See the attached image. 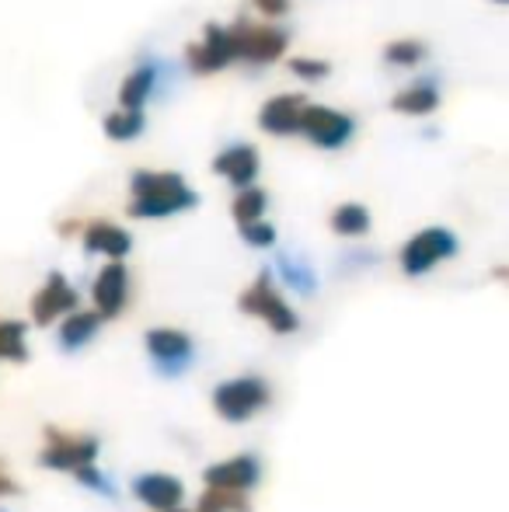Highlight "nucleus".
<instances>
[{
  "label": "nucleus",
  "instance_id": "obj_1",
  "mask_svg": "<svg viewBox=\"0 0 509 512\" xmlns=\"http://www.w3.org/2000/svg\"><path fill=\"white\" fill-rule=\"evenodd\" d=\"M129 192H133V203H129L133 220H164L199 206L196 189H189L178 171H133Z\"/></svg>",
  "mask_w": 509,
  "mask_h": 512
},
{
  "label": "nucleus",
  "instance_id": "obj_2",
  "mask_svg": "<svg viewBox=\"0 0 509 512\" xmlns=\"http://www.w3.org/2000/svg\"><path fill=\"white\" fill-rule=\"evenodd\" d=\"M238 307L245 310L248 317H258V321H265V324H269V331H276V335H293V331L300 328L297 310H293L283 297H279V290L272 286V272L269 269L258 272L255 283L238 297Z\"/></svg>",
  "mask_w": 509,
  "mask_h": 512
},
{
  "label": "nucleus",
  "instance_id": "obj_3",
  "mask_svg": "<svg viewBox=\"0 0 509 512\" xmlns=\"http://www.w3.org/2000/svg\"><path fill=\"white\" fill-rule=\"evenodd\" d=\"M457 234L447 227H426L419 230V234H412L405 241V248H401L398 262H401V272L412 279L426 276V272H433L440 262H447V258L457 255Z\"/></svg>",
  "mask_w": 509,
  "mask_h": 512
},
{
  "label": "nucleus",
  "instance_id": "obj_4",
  "mask_svg": "<svg viewBox=\"0 0 509 512\" xmlns=\"http://www.w3.org/2000/svg\"><path fill=\"white\" fill-rule=\"evenodd\" d=\"M269 398H272V391L262 377H234V380L217 384V391H213V411H217L224 422L241 425L269 405Z\"/></svg>",
  "mask_w": 509,
  "mask_h": 512
},
{
  "label": "nucleus",
  "instance_id": "obj_5",
  "mask_svg": "<svg viewBox=\"0 0 509 512\" xmlns=\"http://www.w3.org/2000/svg\"><path fill=\"white\" fill-rule=\"evenodd\" d=\"M98 460V439L95 436H74V432H60L56 425L46 429V446L39 453V464L49 471H81Z\"/></svg>",
  "mask_w": 509,
  "mask_h": 512
},
{
  "label": "nucleus",
  "instance_id": "obj_6",
  "mask_svg": "<svg viewBox=\"0 0 509 512\" xmlns=\"http://www.w3.org/2000/svg\"><path fill=\"white\" fill-rule=\"evenodd\" d=\"M300 133L321 150H342L356 133V119L349 112L328 105H311L307 102L304 115H300Z\"/></svg>",
  "mask_w": 509,
  "mask_h": 512
},
{
  "label": "nucleus",
  "instance_id": "obj_7",
  "mask_svg": "<svg viewBox=\"0 0 509 512\" xmlns=\"http://www.w3.org/2000/svg\"><path fill=\"white\" fill-rule=\"evenodd\" d=\"M231 39H234V56L245 63H276L279 56L286 53V32L276 25H248V21H238L231 25Z\"/></svg>",
  "mask_w": 509,
  "mask_h": 512
},
{
  "label": "nucleus",
  "instance_id": "obj_8",
  "mask_svg": "<svg viewBox=\"0 0 509 512\" xmlns=\"http://www.w3.org/2000/svg\"><path fill=\"white\" fill-rule=\"evenodd\" d=\"M143 345H147L157 373H164V377H178V373L189 370L192 359H196V342L178 328H150Z\"/></svg>",
  "mask_w": 509,
  "mask_h": 512
},
{
  "label": "nucleus",
  "instance_id": "obj_9",
  "mask_svg": "<svg viewBox=\"0 0 509 512\" xmlns=\"http://www.w3.org/2000/svg\"><path fill=\"white\" fill-rule=\"evenodd\" d=\"M185 63H189L192 74H217V70L231 67L238 63L234 56V39H231V28L224 25H206L203 39L192 42L185 49Z\"/></svg>",
  "mask_w": 509,
  "mask_h": 512
},
{
  "label": "nucleus",
  "instance_id": "obj_10",
  "mask_svg": "<svg viewBox=\"0 0 509 512\" xmlns=\"http://www.w3.org/2000/svg\"><path fill=\"white\" fill-rule=\"evenodd\" d=\"M203 481L210 488H220V492H234V495H245L262 481V464L252 457V453H241V457L231 460H220V464L206 467Z\"/></svg>",
  "mask_w": 509,
  "mask_h": 512
},
{
  "label": "nucleus",
  "instance_id": "obj_11",
  "mask_svg": "<svg viewBox=\"0 0 509 512\" xmlns=\"http://www.w3.org/2000/svg\"><path fill=\"white\" fill-rule=\"evenodd\" d=\"M74 310H77V290L70 286V279L63 272H49L42 290L32 297V321L46 328L56 317L74 314Z\"/></svg>",
  "mask_w": 509,
  "mask_h": 512
},
{
  "label": "nucleus",
  "instance_id": "obj_12",
  "mask_svg": "<svg viewBox=\"0 0 509 512\" xmlns=\"http://www.w3.org/2000/svg\"><path fill=\"white\" fill-rule=\"evenodd\" d=\"M95 314L102 317H119L129 304V269L123 262H109L102 272L95 276Z\"/></svg>",
  "mask_w": 509,
  "mask_h": 512
},
{
  "label": "nucleus",
  "instance_id": "obj_13",
  "mask_svg": "<svg viewBox=\"0 0 509 512\" xmlns=\"http://www.w3.org/2000/svg\"><path fill=\"white\" fill-rule=\"evenodd\" d=\"M258 168H262V157H258V150L252 143H231V147H224L213 157V171H217L220 178H227L231 185H238V189L255 185Z\"/></svg>",
  "mask_w": 509,
  "mask_h": 512
},
{
  "label": "nucleus",
  "instance_id": "obj_14",
  "mask_svg": "<svg viewBox=\"0 0 509 512\" xmlns=\"http://www.w3.org/2000/svg\"><path fill=\"white\" fill-rule=\"evenodd\" d=\"M307 108V98L304 95H272L269 102L262 105L258 112V126L265 129L269 136H293L300 133V115Z\"/></svg>",
  "mask_w": 509,
  "mask_h": 512
},
{
  "label": "nucleus",
  "instance_id": "obj_15",
  "mask_svg": "<svg viewBox=\"0 0 509 512\" xmlns=\"http://www.w3.org/2000/svg\"><path fill=\"white\" fill-rule=\"evenodd\" d=\"M133 495H136V499H140L147 509L171 512V509L182 506L185 488H182V481L171 478V474L154 471V474H140V478L133 481Z\"/></svg>",
  "mask_w": 509,
  "mask_h": 512
},
{
  "label": "nucleus",
  "instance_id": "obj_16",
  "mask_svg": "<svg viewBox=\"0 0 509 512\" xmlns=\"http://www.w3.org/2000/svg\"><path fill=\"white\" fill-rule=\"evenodd\" d=\"M161 84V60H143L136 63L133 70L126 74L123 88H119V108H129V112H143V105L150 102V95Z\"/></svg>",
  "mask_w": 509,
  "mask_h": 512
},
{
  "label": "nucleus",
  "instance_id": "obj_17",
  "mask_svg": "<svg viewBox=\"0 0 509 512\" xmlns=\"http://www.w3.org/2000/svg\"><path fill=\"white\" fill-rule=\"evenodd\" d=\"M133 248V237L129 230H123L119 223H109V220H95L84 227V251L88 255H105L109 262H123Z\"/></svg>",
  "mask_w": 509,
  "mask_h": 512
},
{
  "label": "nucleus",
  "instance_id": "obj_18",
  "mask_svg": "<svg viewBox=\"0 0 509 512\" xmlns=\"http://www.w3.org/2000/svg\"><path fill=\"white\" fill-rule=\"evenodd\" d=\"M391 108L401 115H433L436 108H440V84H436V77L415 81L412 88L398 91V95L391 98Z\"/></svg>",
  "mask_w": 509,
  "mask_h": 512
},
{
  "label": "nucleus",
  "instance_id": "obj_19",
  "mask_svg": "<svg viewBox=\"0 0 509 512\" xmlns=\"http://www.w3.org/2000/svg\"><path fill=\"white\" fill-rule=\"evenodd\" d=\"M98 328H102V317H98L95 310H74V314H67L60 324V349H67V352L84 349V345L98 335Z\"/></svg>",
  "mask_w": 509,
  "mask_h": 512
},
{
  "label": "nucleus",
  "instance_id": "obj_20",
  "mask_svg": "<svg viewBox=\"0 0 509 512\" xmlns=\"http://www.w3.org/2000/svg\"><path fill=\"white\" fill-rule=\"evenodd\" d=\"M276 269H279L283 283L290 286L293 293H300V297H311V293H318V276H314V269L300 255L283 251V255L276 258Z\"/></svg>",
  "mask_w": 509,
  "mask_h": 512
},
{
  "label": "nucleus",
  "instance_id": "obj_21",
  "mask_svg": "<svg viewBox=\"0 0 509 512\" xmlns=\"http://www.w3.org/2000/svg\"><path fill=\"white\" fill-rule=\"evenodd\" d=\"M370 223H374V216L363 203H342L332 209V230L339 237H363L370 230Z\"/></svg>",
  "mask_w": 509,
  "mask_h": 512
},
{
  "label": "nucleus",
  "instance_id": "obj_22",
  "mask_svg": "<svg viewBox=\"0 0 509 512\" xmlns=\"http://www.w3.org/2000/svg\"><path fill=\"white\" fill-rule=\"evenodd\" d=\"M147 129V112H129V108H116L105 115V136L116 143H129Z\"/></svg>",
  "mask_w": 509,
  "mask_h": 512
},
{
  "label": "nucleus",
  "instance_id": "obj_23",
  "mask_svg": "<svg viewBox=\"0 0 509 512\" xmlns=\"http://www.w3.org/2000/svg\"><path fill=\"white\" fill-rule=\"evenodd\" d=\"M265 206H269V196H265V189H258V185H248V189H241L238 196H234L231 213H234V220H238V227H245V223L262 220Z\"/></svg>",
  "mask_w": 509,
  "mask_h": 512
},
{
  "label": "nucleus",
  "instance_id": "obj_24",
  "mask_svg": "<svg viewBox=\"0 0 509 512\" xmlns=\"http://www.w3.org/2000/svg\"><path fill=\"white\" fill-rule=\"evenodd\" d=\"M0 359H7V363H25L28 359L25 324L21 321H0Z\"/></svg>",
  "mask_w": 509,
  "mask_h": 512
},
{
  "label": "nucleus",
  "instance_id": "obj_25",
  "mask_svg": "<svg viewBox=\"0 0 509 512\" xmlns=\"http://www.w3.org/2000/svg\"><path fill=\"white\" fill-rule=\"evenodd\" d=\"M426 60V42L419 39H398L384 46V63L391 67H419Z\"/></svg>",
  "mask_w": 509,
  "mask_h": 512
},
{
  "label": "nucleus",
  "instance_id": "obj_26",
  "mask_svg": "<svg viewBox=\"0 0 509 512\" xmlns=\"http://www.w3.org/2000/svg\"><path fill=\"white\" fill-rule=\"evenodd\" d=\"M196 512H248V499L234 492H220V488H206V495H199Z\"/></svg>",
  "mask_w": 509,
  "mask_h": 512
},
{
  "label": "nucleus",
  "instance_id": "obj_27",
  "mask_svg": "<svg viewBox=\"0 0 509 512\" xmlns=\"http://www.w3.org/2000/svg\"><path fill=\"white\" fill-rule=\"evenodd\" d=\"M286 67H290V74L300 77V81H325V77L332 74V63L318 60V56H293Z\"/></svg>",
  "mask_w": 509,
  "mask_h": 512
},
{
  "label": "nucleus",
  "instance_id": "obj_28",
  "mask_svg": "<svg viewBox=\"0 0 509 512\" xmlns=\"http://www.w3.org/2000/svg\"><path fill=\"white\" fill-rule=\"evenodd\" d=\"M238 230H241V241L252 244V248H272V244H276V227L265 220L245 223V227H238Z\"/></svg>",
  "mask_w": 509,
  "mask_h": 512
},
{
  "label": "nucleus",
  "instance_id": "obj_29",
  "mask_svg": "<svg viewBox=\"0 0 509 512\" xmlns=\"http://www.w3.org/2000/svg\"><path fill=\"white\" fill-rule=\"evenodd\" d=\"M74 474H77V481H81L84 488H95V492H102V495H116V488L109 485V478H105V474L98 471L95 464L81 467V471H74Z\"/></svg>",
  "mask_w": 509,
  "mask_h": 512
},
{
  "label": "nucleus",
  "instance_id": "obj_30",
  "mask_svg": "<svg viewBox=\"0 0 509 512\" xmlns=\"http://www.w3.org/2000/svg\"><path fill=\"white\" fill-rule=\"evenodd\" d=\"M255 7L269 18H279V14L290 11V0H255Z\"/></svg>",
  "mask_w": 509,
  "mask_h": 512
},
{
  "label": "nucleus",
  "instance_id": "obj_31",
  "mask_svg": "<svg viewBox=\"0 0 509 512\" xmlns=\"http://www.w3.org/2000/svg\"><path fill=\"white\" fill-rule=\"evenodd\" d=\"M21 492V485L11 478V474H4L0 471V499H7V495H18Z\"/></svg>",
  "mask_w": 509,
  "mask_h": 512
},
{
  "label": "nucleus",
  "instance_id": "obj_32",
  "mask_svg": "<svg viewBox=\"0 0 509 512\" xmlns=\"http://www.w3.org/2000/svg\"><path fill=\"white\" fill-rule=\"evenodd\" d=\"M496 4H509V0H496Z\"/></svg>",
  "mask_w": 509,
  "mask_h": 512
},
{
  "label": "nucleus",
  "instance_id": "obj_33",
  "mask_svg": "<svg viewBox=\"0 0 509 512\" xmlns=\"http://www.w3.org/2000/svg\"><path fill=\"white\" fill-rule=\"evenodd\" d=\"M171 512H185V509H171Z\"/></svg>",
  "mask_w": 509,
  "mask_h": 512
}]
</instances>
